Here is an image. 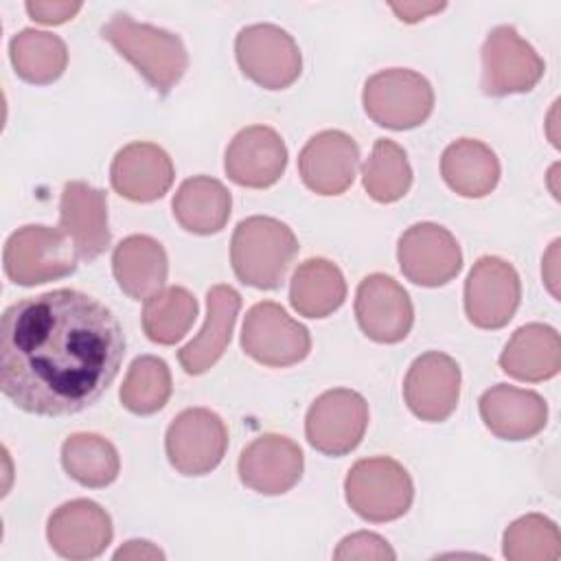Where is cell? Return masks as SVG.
Listing matches in <instances>:
<instances>
[{
    "label": "cell",
    "mask_w": 561,
    "mask_h": 561,
    "mask_svg": "<svg viewBox=\"0 0 561 561\" xmlns=\"http://www.w3.org/2000/svg\"><path fill=\"white\" fill-rule=\"evenodd\" d=\"M125 333L96 298L53 289L18 300L0 322V386L37 416H68L96 403L121 370Z\"/></svg>",
    "instance_id": "cell-1"
},
{
    "label": "cell",
    "mask_w": 561,
    "mask_h": 561,
    "mask_svg": "<svg viewBox=\"0 0 561 561\" xmlns=\"http://www.w3.org/2000/svg\"><path fill=\"white\" fill-rule=\"evenodd\" d=\"M296 252L298 241L291 228L263 215L239 221L230 241V263L237 278L256 289L278 287Z\"/></svg>",
    "instance_id": "cell-2"
},
{
    "label": "cell",
    "mask_w": 561,
    "mask_h": 561,
    "mask_svg": "<svg viewBox=\"0 0 561 561\" xmlns=\"http://www.w3.org/2000/svg\"><path fill=\"white\" fill-rule=\"evenodd\" d=\"M101 35L129 59L160 94H167L188 66L186 48L175 33L136 22L127 13H114L101 28Z\"/></svg>",
    "instance_id": "cell-3"
},
{
    "label": "cell",
    "mask_w": 561,
    "mask_h": 561,
    "mask_svg": "<svg viewBox=\"0 0 561 561\" xmlns=\"http://www.w3.org/2000/svg\"><path fill=\"white\" fill-rule=\"evenodd\" d=\"M348 506L368 522H392L408 513L414 486L410 473L388 456L357 460L346 480Z\"/></svg>",
    "instance_id": "cell-4"
},
{
    "label": "cell",
    "mask_w": 561,
    "mask_h": 561,
    "mask_svg": "<svg viewBox=\"0 0 561 561\" xmlns=\"http://www.w3.org/2000/svg\"><path fill=\"white\" fill-rule=\"evenodd\" d=\"M70 237L59 228L24 226L4 243V274L24 287L64 278L77 267Z\"/></svg>",
    "instance_id": "cell-5"
},
{
    "label": "cell",
    "mask_w": 561,
    "mask_h": 561,
    "mask_svg": "<svg viewBox=\"0 0 561 561\" xmlns=\"http://www.w3.org/2000/svg\"><path fill=\"white\" fill-rule=\"evenodd\" d=\"M364 112L381 127L412 129L434 107L430 81L408 68H388L368 77L364 85Z\"/></svg>",
    "instance_id": "cell-6"
},
{
    "label": "cell",
    "mask_w": 561,
    "mask_h": 561,
    "mask_svg": "<svg viewBox=\"0 0 561 561\" xmlns=\"http://www.w3.org/2000/svg\"><path fill=\"white\" fill-rule=\"evenodd\" d=\"M234 53L241 72L265 90L289 88L302 70L300 48L276 24H250L239 31Z\"/></svg>",
    "instance_id": "cell-7"
},
{
    "label": "cell",
    "mask_w": 561,
    "mask_h": 561,
    "mask_svg": "<svg viewBox=\"0 0 561 561\" xmlns=\"http://www.w3.org/2000/svg\"><path fill=\"white\" fill-rule=\"evenodd\" d=\"M243 351L259 364L283 368L302 362L309 355V331L287 316L276 302H256L243 320Z\"/></svg>",
    "instance_id": "cell-8"
},
{
    "label": "cell",
    "mask_w": 561,
    "mask_h": 561,
    "mask_svg": "<svg viewBox=\"0 0 561 561\" xmlns=\"http://www.w3.org/2000/svg\"><path fill=\"white\" fill-rule=\"evenodd\" d=\"M539 53L513 28L495 26L482 44V90L489 96H506L533 90L543 77Z\"/></svg>",
    "instance_id": "cell-9"
},
{
    "label": "cell",
    "mask_w": 561,
    "mask_h": 561,
    "mask_svg": "<svg viewBox=\"0 0 561 561\" xmlns=\"http://www.w3.org/2000/svg\"><path fill=\"white\" fill-rule=\"evenodd\" d=\"M169 462L184 476L210 473L228 447V430L219 414L206 408L180 412L164 436Z\"/></svg>",
    "instance_id": "cell-10"
},
{
    "label": "cell",
    "mask_w": 561,
    "mask_h": 561,
    "mask_svg": "<svg viewBox=\"0 0 561 561\" xmlns=\"http://www.w3.org/2000/svg\"><path fill=\"white\" fill-rule=\"evenodd\" d=\"M368 425V403L348 388L322 392L309 408L305 432L313 449L327 456L353 451Z\"/></svg>",
    "instance_id": "cell-11"
},
{
    "label": "cell",
    "mask_w": 561,
    "mask_h": 561,
    "mask_svg": "<svg viewBox=\"0 0 561 561\" xmlns=\"http://www.w3.org/2000/svg\"><path fill=\"white\" fill-rule=\"evenodd\" d=\"M403 276L423 287H438L451 280L462 267V252L454 234L430 221L410 226L397 248Z\"/></svg>",
    "instance_id": "cell-12"
},
{
    "label": "cell",
    "mask_w": 561,
    "mask_h": 561,
    "mask_svg": "<svg viewBox=\"0 0 561 561\" xmlns=\"http://www.w3.org/2000/svg\"><path fill=\"white\" fill-rule=\"evenodd\" d=\"M519 296L515 267L500 256H482L473 263L465 283L467 318L480 329H500L513 318Z\"/></svg>",
    "instance_id": "cell-13"
},
{
    "label": "cell",
    "mask_w": 561,
    "mask_h": 561,
    "mask_svg": "<svg viewBox=\"0 0 561 561\" xmlns=\"http://www.w3.org/2000/svg\"><path fill=\"white\" fill-rule=\"evenodd\" d=\"M359 329L375 342H401L412 327L414 309L408 291L386 274L366 276L355 294Z\"/></svg>",
    "instance_id": "cell-14"
},
{
    "label": "cell",
    "mask_w": 561,
    "mask_h": 561,
    "mask_svg": "<svg viewBox=\"0 0 561 561\" xmlns=\"http://www.w3.org/2000/svg\"><path fill=\"white\" fill-rule=\"evenodd\" d=\"M403 397L412 414L421 421H445L458 405L460 397V368L438 351L416 357L403 381Z\"/></svg>",
    "instance_id": "cell-15"
},
{
    "label": "cell",
    "mask_w": 561,
    "mask_h": 561,
    "mask_svg": "<svg viewBox=\"0 0 561 561\" xmlns=\"http://www.w3.org/2000/svg\"><path fill=\"white\" fill-rule=\"evenodd\" d=\"M357 164V142L340 129H324L311 136L298 156L300 178L318 195L344 193L355 180Z\"/></svg>",
    "instance_id": "cell-16"
},
{
    "label": "cell",
    "mask_w": 561,
    "mask_h": 561,
    "mask_svg": "<svg viewBox=\"0 0 561 561\" xmlns=\"http://www.w3.org/2000/svg\"><path fill=\"white\" fill-rule=\"evenodd\" d=\"M287 167V147L267 125L241 129L228 145L224 169L226 175L248 188H265L278 182Z\"/></svg>",
    "instance_id": "cell-17"
},
{
    "label": "cell",
    "mask_w": 561,
    "mask_h": 561,
    "mask_svg": "<svg viewBox=\"0 0 561 561\" xmlns=\"http://www.w3.org/2000/svg\"><path fill=\"white\" fill-rule=\"evenodd\" d=\"M50 548L66 559H94L112 541V519L92 500L61 504L46 526Z\"/></svg>",
    "instance_id": "cell-18"
},
{
    "label": "cell",
    "mask_w": 561,
    "mask_h": 561,
    "mask_svg": "<svg viewBox=\"0 0 561 561\" xmlns=\"http://www.w3.org/2000/svg\"><path fill=\"white\" fill-rule=\"evenodd\" d=\"M302 476L300 447L280 434L254 438L239 456V478L263 495L287 493Z\"/></svg>",
    "instance_id": "cell-19"
},
{
    "label": "cell",
    "mask_w": 561,
    "mask_h": 561,
    "mask_svg": "<svg viewBox=\"0 0 561 561\" xmlns=\"http://www.w3.org/2000/svg\"><path fill=\"white\" fill-rule=\"evenodd\" d=\"M59 228L70 237L79 259H99L110 245L105 193L85 182H68L59 202Z\"/></svg>",
    "instance_id": "cell-20"
},
{
    "label": "cell",
    "mask_w": 561,
    "mask_h": 561,
    "mask_svg": "<svg viewBox=\"0 0 561 561\" xmlns=\"http://www.w3.org/2000/svg\"><path fill=\"white\" fill-rule=\"evenodd\" d=\"M173 162L153 142L125 145L112 160L110 180L118 195L131 202H153L173 184Z\"/></svg>",
    "instance_id": "cell-21"
},
{
    "label": "cell",
    "mask_w": 561,
    "mask_h": 561,
    "mask_svg": "<svg viewBox=\"0 0 561 561\" xmlns=\"http://www.w3.org/2000/svg\"><path fill=\"white\" fill-rule=\"evenodd\" d=\"M480 416L497 438L526 440L546 427L548 405L533 390L497 383L480 397Z\"/></svg>",
    "instance_id": "cell-22"
},
{
    "label": "cell",
    "mask_w": 561,
    "mask_h": 561,
    "mask_svg": "<svg viewBox=\"0 0 561 561\" xmlns=\"http://www.w3.org/2000/svg\"><path fill=\"white\" fill-rule=\"evenodd\" d=\"M206 300L208 316L202 331L178 353V359L188 375L206 373L224 355L241 307V296L230 285H215L208 289Z\"/></svg>",
    "instance_id": "cell-23"
},
{
    "label": "cell",
    "mask_w": 561,
    "mask_h": 561,
    "mask_svg": "<svg viewBox=\"0 0 561 561\" xmlns=\"http://www.w3.org/2000/svg\"><path fill=\"white\" fill-rule=\"evenodd\" d=\"M112 270L118 287L134 300H147L164 287L167 252L160 241L147 234L125 237L112 254Z\"/></svg>",
    "instance_id": "cell-24"
},
{
    "label": "cell",
    "mask_w": 561,
    "mask_h": 561,
    "mask_svg": "<svg viewBox=\"0 0 561 561\" xmlns=\"http://www.w3.org/2000/svg\"><path fill=\"white\" fill-rule=\"evenodd\" d=\"M500 366L506 375L519 381H543L561 368V340L548 324L519 327L500 355Z\"/></svg>",
    "instance_id": "cell-25"
},
{
    "label": "cell",
    "mask_w": 561,
    "mask_h": 561,
    "mask_svg": "<svg viewBox=\"0 0 561 561\" xmlns=\"http://www.w3.org/2000/svg\"><path fill=\"white\" fill-rule=\"evenodd\" d=\"M232 208L228 188L208 175H195L180 184L173 197V217L178 224L193 234L219 232Z\"/></svg>",
    "instance_id": "cell-26"
},
{
    "label": "cell",
    "mask_w": 561,
    "mask_h": 561,
    "mask_svg": "<svg viewBox=\"0 0 561 561\" xmlns=\"http://www.w3.org/2000/svg\"><path fill=\"white\" fill-rule=\"evenodd\" d=\"M443 180L462 197H484L500 180V162L491 147L473 138L451 142L440 158Z\"/></svg>",
    "instance_id": "cell-27"
},
{
    "label": "cell",
    "mask_w": 561,
    "mask_h": 561,
    "mask_svg": "<svg viewBox=\"0 0 561 561\" xmlns=\"http://www.w3.org/2000/svg\"><path fill=\"white\" fill-rule=\"evenodd\" d=\"M346 298V283L340 267L327 259H307L291 276V307L307 318L333 313Z\"/></svg>",
    "instance_id": "cell-28"
},
{
    "label": "cell",
    "mask_w": 561,
    "mask_h": 561,
    "mask_svg": "<svg viewBox=\"0 0 561 561\" xmlns=\"http://www.w3.org/2000/svg\"><path fill=\"white\" fill-rule=\"evenodd\" d=\"M9 55L18 77L37 85L57 81L68 64L66 44L57 35L35 28L20 31L9 44Z\"/></svg>",
    "instance_id": "cell-29"
},
{
    "label": "cell",
    "mask_w": 561,
    "mask_h": 561,
    "mask_svg": "<svg viewBox=\"0 0 561 561\" xmlns=\"http://www.w3.org/2000/svg\"><path fill=\"white\" fill-rule=\"evenodd\" d=\"M61 465L66 473L83 486L101 489L116 480L121 460L116 447L99 434H72L61 445Z\"/></svg>",
    "instance_id": "cell-30"
},
{
    "label": "cell",
    "mask_w": 561,
    "mask_h": 561,
    "mask_svg": "<svg viewBox=\"0 0 561 561\" xmlns=\"http://www.w3.org/2000/svg\"><path fill=\"white\" fill-rule=\"evenodd\" d=\"M197 318V300L184 287H167L145 300L142 329L151 342H180Z\"/></svg>",
    "instance_id": "cell-31"
},
{
    "label": "cell",
    "mask_w": 561,
    "mask_h": 561,
    "mask_svg": "<svg viewBox=\"0 0 561 561\" xmlns=\"http://www.w3.org/2000/svg\"><path fill=\"white\" fill-rule=\"evenodd\" d=\"M362 180L366 193L375 202L390 204L401 199L412 184V169L405 151L397 142L379 138L364 164Z\"/></svg>",
    "instance_id": "cell-32"
},
{
    "label": "cell",
    "mask_w": 561,
    "mask_h": 561,
    "mask_svg": "<svg viewBox=\"0 0 561 561\" xmlns=\"http://www.w3.org/2000/svg\"><path fill=\"white\" fill-rule=\"evenodd\" d=\"M171 397V373L164 359L136 357L121 386V403L134 414H153Z\"/></svg>",
    "instance_id": "cell-33"
},
{
    "label": "cell",
    "mask_w": 561,
    "mask_h": 561,
    "mask_svg": "<svg viewBox=\"0 0 561 561\" xmlns=\"http://www.w3.org/2000/svg\"><path fill=\"white\" fill-rule=\"evenodd\" d=\"M502 548L511 561H557L561 557L559 528L543 515H524L504 530Z\"/></svg>",
    "instance_id": "cell-34"
},
{
    "label": "cell",
    "mask_w": 561,
    "mask_h": 561,
    "mask_svg": "<svg viewBox=\"0 0 561 561\" xmlns=\"http://www.w3.org/2000/svg\"><path fill=\"white\" fill-rule=\"evenodd\" d=\"M333 559L337 561H390L394 559V550L388 546L386 539H381L375 533H353L344 537L333 552Z\"/></svg>",
    "instance_id": "cell-35"
},
{
    "label": "cell",
    "mask_w": 561,
    "mask_h": 561,
    "mask_svg": "<svg viewBox=\"0 0 561 561\" xmlns=\"http://www.w3.org/2000/svg\"><path fill=\"white\" fill-rule=\"evenodd\" d=\"M79 9H81V2H44V0L26 2L28 15L42 24H61L75 18Z\"/></svg>",
    "instance_id": "cell-36"
},
{
    "label": "cell",
    "mask_w": 561,
    "mask_h": 561,
    "mask_svg": "<svg viewBox=\"0 0 561 561\" xmlns=\"http://www.w3.org/2000/svg\"><path fill=\"white\" fill-rule=\"evenodd\" d=\"M390 7L399 15V20H403V22H419V20L432 15V13H438L445 4L443 2H403V4L392 2Z\"/></svg>",
    "instance_id": "cell-37"
},
{
    "label": "cell",
    "mask_w": 561,
    "mask_h": 561,
    "mask_svg": "<svg viewBox=\"0 0 561 561\" xmlns=\"http://www.w3.org/2000/svg\"><path fill=\"white\" fill-rule=\"evenodd\" d=\"M114 559H164V552L151 546L149 541L131 539L114 552Z\"/></svg>",
    "instance_id": "cell-38"
},
{
    "label": "cell",
    "mask_w": 561,
    "mask_h": 561,
    "mask_svg": "<svg viewBox=\"0 0 561 561\" xmlns=\"http://www.w3.org/2000/svg\"><path fill=\"white\" fill-rule=\"evenodd\" d=\"M559 239L557 241H552V245H550V250L546 252V256H543V267H541V272H543V280H546V285H548V289H550V294L557 298L559 296V289H557V283H559Z\"/></svg>",
    "instance_id": "cell-39"
}]
</instances>
